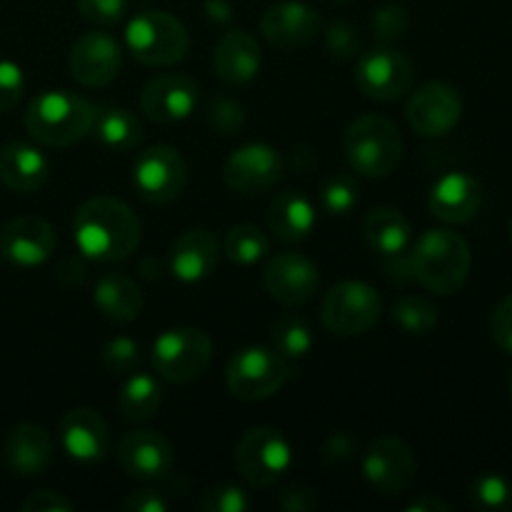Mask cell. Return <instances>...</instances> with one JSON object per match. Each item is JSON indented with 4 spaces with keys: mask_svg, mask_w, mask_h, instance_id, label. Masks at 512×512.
<instances>
[{
    "mask_svg": "<svg viewBox=\"0 0 512 512\" xmlns=\"http://www.w3.org/2000/svg\"><path fill=\"white\" fill-rule=\"evenodd\" d=\"M205 120L220 135H238L245 128V108L233 98H210L205 108Z\"/></svg>",
    "mask_w": 512,
    "mask_h": 512,
    "instance_id": "8d00e7d4",
    "label": "cell"
},
{
    "mask_svg": "<svg viewBox=\"0 0 512 512\" xmlns=\"http://www.w3.org/2000/svg\"><path fill=\"white\" fill-rule=\"evenodd\" d=\"M103 365L113 375H130L140 365V345L133 338H113L100 353Z\"/></svg>",
    "mask_w": 512,
    "mask_h": 512,
    "instance_id": "f35d334b",
    "label": "cell"
},
{
    "mask_svg": "<svg viewBox=\"0 0 512 512\" xmlns=\"http://www.w3.org/2000/svg\"><path fill=\"white\" fill-rule=\"evenodd\" d=\"M260 45L248 30H228L213 48V70L225 85H245L260 73Z\"/></svg>",
    "mask_w": 512,
    "mask_h": 512,
    "instance_id": "d4e9b609",
    "label": "cell"
},
{
    "mask_svg": "<svg viewBox=\"0 0 512 512\" xmlns=\"http://www.w3.org/2000/svg\"><path fill=\"white\" fill-rule=\"evenodd\" d=\"M248 508V495L238 485H213L198 498V510L203 512H245Z\"/></svg>",
    "mask_w": 512,
    "mask_h": 512,
    "instance_id": "ab89813d",
    "label": "cell"
},
{
    "mask_svg": "<svg viewBox=\"0 0 512 512\" xmlns=\"http://www.w3.org/2000/svg\"><path fill=\"white\" fill-rule=\"evenodd\" d=\"M93 303L113 323H133L143 313V293L133 278L120 273L100 275L93 290Z\"/></svg>",
    "mask_w": 512,
    "mask_h": 512,
    "instance_id": "f1b7e54d",
    "label": "cell"
},
{
    "mask_svg": "<svg viewBox=\"0 0 512 512\" xmlns=\"http://www.w3.org/2000/svg\"><path fill=\"white\" fill-rule=\"evenodd\" d=\"M125 45L138 63L168 68L190 50L188 28L165 10H143L125 28Z\"/></svg>",
    "mask_w": 512,
    "mask_h": 512,
    "instance_id": "5b68a950",
    "label": "cell"
},
{
    "mask_svg": "<svg viewBox=\"0 0 512 512\" xmlns=\"http://www.w3.org/2000/svg\"><path fill=\"white\" fill-rule=\"evenodd\" d=\"M118 463L130 478L163 480L173 470L175 453L158 430H133L118 445Z\"/></svg>",
    "mask_w": 512,
    "mask_h": 512,
    "instance_id": "d6986e66",
    "label": "cell"
},
{
    "mask_svg": "<svg viewBox=\"0 0 512 512\" xmlns=\"http://www.w3.org/2000/svg\"><path fill=\"white\" fill-rule=\"evenodd\" d=\"M90 133H95V140H98L103 148L115 150V153L138 148L145 140L143 123H140L138 115L130 113L128 108L95 110L93 130H90Z\"/></svg>",
    "mask_w": 512,
    "mask_h": 512,
    "instance_id": "f546056e",
    "label": "cell"
},
{
    "mask_svg": "<svg viewBox=\"0 0 512 512\" xmlns=\"http://www.w3.org/2000/svg\"><path fill=\"white\" fill-rule=\"evenodd\" d=\"M333 3H348V0H333Z\"/></svg>",
    "mask_w": 512,
    "mask_h": 512,
    "instance_id": "f907efd6",
    "label": "cell"
},
{
    "mask_svg": "<svg viewBox=\"0 0 512 512\" xmlns=\"http://www.w3.org/2000/svg\"><path fill=\"white\" fill-rule=\"evenodd\" d=\"M55 445L48 430L35 423H20L8 433L3 445L5 465L20 478H38L53 463Z\"/></svg>",
    "mask_w": 512,
    "mask_h": 512,
    "instance_id": "603a6c76",
    "label": "cell"
},
{
    "mask_svg": "<svg viewBox=\"0 0 512 512\" xmlns=\"http://www.w3.org/2000/svg\"><path fill=\"white\" fill-rule=\"evenodd\" d=\"M408 123L423 138H440L450 133L460 123L463 115V100L460 93L448 83H425L410 95L408 100Z\"/></svg>",
    "mask_w": 512,
    "mask_h": 512,
    "instance_id": "4fadbf2b",
    "label": "cell"
},
{
    "mask_svg": "<svg viewBox=\"0 0 512 512\" xmlns=\"http://www.w3.org/2000/svg\"><path fill=\"white\" fill-rule=\"evenodd\" d=\"M470 505L480 512L512 510V485L498 473H483L470 485Z\"/></svg>",
    "mask_w": 512,
    "mask_h": 512,
    "instance_id": "e575fe53",
    "label": "cell"
},
{
    "mask_svg": "<svg viewBox=\"0 0 512 512\" xmlns=\"http://www.w3.org/2000/svg\"><path fill=\"white\" fill-rule=\"evenodd\" d=\"M390 315H393V323H398L410 335L430 333L433 328H438L440 320L438 305L423 295H403L400 300H395Z\"/></svg>",
    "mask_w": 512,
    "mask_h": 512,
    "instance_id": "d6a6232c",
    "label": "cell"
},
{
    "mask_svg": "<svg viewBox=\"0 0 512 512\" xmlns=\"http://www.w3.org/2000/svg\"><path fill=\"white\" fill-rule=\"evenodd\" d=\"M320 208L328 215H348L358 205L360 185L355 175L335 173L320 185Z\"/></svg>",
    "mask_w": 512,
    "mask_h": 512,
    "instance_id": "d590c367",
    "label": "cell"
},
{
    "mask_svg": "<svg viewBox=\"0 0 512 512\" xmlns=\"http://www.w3.org/2000/svg\"><path fill=\"white\" fill-rule=\"evenodd\" d=\"M413 63L408 55L393 48H375L363 53L355 65V85L370 100L393 103L413 85Z\"/></svg>",
    "mask_w": 512,
    "mask_h": 512,
    "instance_id": "8fae6325",
    "label": "cell"
},
{
    "mask_svg": "<svg viewBox=\"0 0 512 512\" xmlns=\"http://www.w3.org/2000/svg\"><path fill=\"white\" fill-rule=\"evenodd\" d=\"M220 263V243L208 228H190L170 248V273L183 283L210 278Z\"/></svg>",
    "mask_w": 512,
    "mask_h": 512,
    "instance_id": "cb8c5ba5",
    "label": "cell"
},
{
    "mask_svg": "<svg viewBox=\"0 0 512 512\" xmlns=\"http://www.w3.org/2000/svg\"><path fill=\"white\" fill-rule=\"evenodd\" d=\"M75 5L85 20L98 25L118 23L128 10V0H75Z\"/></svg>",
    "mask_w": 512,
    "mask_h": 512,
    "instance_id": "7bdbcfd3",
    "label": "cell"
},
{
    "mask_svg": "<svg viewBox=\"0 0 512 512\" xmlns=\"http://www.w3.org/2000/svg\"><path fill=\"white\" fill-rule=\"evenodd\" d=\"M383 313V300L373 285L363 280H343L325 293L320 320L335 335H363L373 328Z\"/></svg>",
    "mask_w": 512,
    "mask_h": 512,
    "instance_id": "9c48e42d",
    "label": "cell"
},
{
    "mask_svg": "<svg viewBox=\"0 0 512 512\" xmlns=\"http://www.w3.org/2000/svg\"><path fill=\"white\" fill-rule=\"evenodd\" d=\"M223 178L225 185L240 195L268 193L283 178V158L273 145H243L225 160Z\"/></svg>",
    "mask_w": 512,
    "mask_h": 512,
    "instance_id": "2e32d148",
    "label": "cell"
},
{
    "mask_svg": "<svg viewBox=\"0 0 512 512\" xmlns=\"http://www.w3.org/2000/svg\"><path fill=\"white\" fill-rule=\"evenodd\" d=\"M418 470L413 450L395 435H380L370 443L363 458V475L375 493L385 498L403 495L410 488Z\"/></svg>",
    "mask_w": 512,
    "mask_h": 512,
    "instance_id": "7c38bea8",
    "label": "cell"
},
{
    "mask_svg": "<svg viewBox=\"0 0 512 512\" xmlns=\"http://www.w3.org/2000/svg\"><path fill=\"white\" fill-rule=\"evenodd\" d=\"M50 163L28 143H10L0 150V183L15 193H35L48 183Z\"/></svg>",
    "mask_w": 512,
    "mask_h": 512,
    "instance_id": "484cf974",
    "label": "cell"
},
{
    "mask_svg": "<svg viewBox=\"0 0 512 512\" xmlns=\"http://www.w3.org/2000/svg\"><path fill=\"white\" fill-rule=\"evenodd\" d=\"M265 40L280 50L305 48L320 30V15L300 0H283L270 5L260 18Z\"/></svg>",
    "mask_w": 512,
    "mask_h": 512,
    "instance_id": "ffe728a7",
    "label": "cell"
},
{
    "mask_svg": "<svg viewBox=\"0 0 512 512\" xmlns=\"http://www.w3.org/2000/svg\"><path fill=\"white\" fill-rule=\"evenodd\" d=\"M265 290L275 303L298 308L310 303L320 288L318 265L303 253H280L268 260L263 273Z\"/></svg>",
    "mask_w": 512,
    "mask_h": 512,
    "instance_id": "5bb4252c",
    "label": "cell"
},
{
    "mask_svg": "<svg viewBox=\"0 0 512 512\" xmlns=\"http://www.w3.org/2000/svg\"><path fill=\"white\" fill-rule=\"evenodd\" d=\"M325 43H328V50L340 60H350L360 53V35L358 30L353 28L345 20H338L328 28L325 33Z\"/></svg>",
    "mask_w": 512,
    "mask_h": 512,
    "instance_id": "b9f144b4",
    "label": "cell"
},
{
    "mask_svg": "<svg viewBox=\"0 0 512 512\" xmlns=\"http://www.w3.org/2000/svg\"><path fill=\"white\" fill-rule=\"evenodd\" d=\"M23 512H73L75 505L58 490H38L20 505Z\"/></svg>",
    "mask_w": 512,
    "mask_h": 512,
    "instance_id": "f6af8a7d",
    "label": "cell"
},
{
    "mask_svg": "<svg viewBox=\"0 0 512 512\" xmlns=\"http://www.w3.org/2000/svg\"><path fill=\"white\" fill-rule=\"evenodd\" d=\"M510 240H512V220H510Z\"/></svg>",
    "mask_w": 512,
    "mask_h": 512,
    "instance_id": "f5cc1de1",
    "label": "cell"
},
{
    "mask_svg": "<svg viewBox=\"0 0 512 512\" xmlns=\"http://www.w3.org/2000/svg\"><path fill=\"white\" fill-rule=\"evenodd\" d=\"M140 238L138 215L113 195H95L75 210V248L95 263H123L138 250Z\"/></svg>",
    "mask_w": 512,
    "mask_h": 512,
    "instance_id": "6da1fadb",
    "label": "cell"
},
{
    "mask_svg": "<svg viewBox=\"0 0 512 512\" xmlns=\"http://www.w3.org/2000/svg\"><path fill=\"white\" fill-rule=\"evenodd\" d=\"M68 65L75 83L85 85V88H103L118 78L120 65H123V50L110 33L90 30L73 43Z\"/></svg>",
    "mask_w": 512,
    "mask_h": 512,
    "instance_id": "9a60e30c",
    "label": "cell"
},
{
    "mask_svg": "<svg viewBox=\"0 0 512 512\" xmlns=\"http://www.w3.org/2000/svg\"><path fill=\"white\" fill-rule=\"evenodd\" d=\"M293 378V368L283 355L268 348H243L228 360L225 368V385L233 398L243 403H260L283 390V385Z\"/></svg>",
    "mask_w": 512,
    "mask_h": 512,
    "instance_id": "52a82bcc",
    "label": "cell"
},
{
    "mask_svg": "<svg viewBox=\"0 0 512 512\" xmlns=\"http://www.w3.org/2000/svg\"><path fill=\"white\" fill-rule=\"evenodd\" d=\"M93 120V105L68 90H45L35 95L25 110L28 133L50 148H70L88 138Z\"/></svg>",
    "mask_w": 512,
    "mask_h": 512,
    "instance_id": "3957f363",
    "label": "cell"
},
{
    "mask_svg": "<svg viewBox=\"0 0 512 512\" xmlns=\"http://www.w3.org/2000/svg\"><path fill=\"white\" fill-rule=\"evenodd\" d=\"M270 253V238L255 225H235L225 235V255L238 265H255Z\"/></svg>",
    "mask_w": 512,
    "mask_h": 512,
    "instance_id": "836d02e7",
    "label": "cell"
},
{
    "mask_svg": "<svg viewBox=\"0 0 512 512\" xmlns=\"http://www.w3.org/2000/svg\"><path fill=\"white\" fill-rule=\"evenodd\" d=\"M373 35L380 43H393L403 38L410 28V13L400 3H385L373 13Z\"/></svg>",
    "mask_w": 512,
    "mask_h": 512,
    "instance_id": "74e56055",
    "label": "cell"
},
{
    "mask_svg": "<svg viewBox=\"0 0 512 512\" xmlns=\"http://www.w3.org/2000/svg\"><path fill=\"white\" fill-rule=\"evenodd\" d=\"M293 448L278 428L258 425L243 433L235 445V468L253 488H270L288 473Z\"/></svg>",
    "mask_w": 512,
    "mask_h": 512,
    "instance_id": "ba28073f",
    "label": "cell"
},
{
    "mask_svg": "<svg viewBox=\"0 0 512 512\" xmlns=\"http://www.w3.org/2000/svg\"><path fill=\"white\" fill-rule=\"evenodd\" d=\"M510 400H512V378H510Z\"/></svg>",
    "mask_w": 512,
    "mask_h": 512,
    "instance_id": "816d5d0a",
    "label": "cell"
},
{
    "mask_svg": "<svg viewBox=\"0 0 512 512\" xmlns=\"http://www.w3.org/2000/svg\"><path fill=\"white\" fill-rule=\"evenodd\" d=\"M25 90L23 70L13 60H0V113H8L20 103Z\"/></svg>",
    "mask_w": 512,
    "mask_h": 512,
    "instance_id": "60d3db41",
    "label": "cell"
},
{
    "mask_svg": "<svg viewBox=\"0 0 512 512\" xmlns=\"http://www.w3.org/2000/svg\"><path fill=\"white\" fill-rule=\"evenodd\" d=\"M363 235L370 248L383 258H400L410 248L413 228L398 208L378 205L363 218Z\"/></svg>",
    "mask_w": 512,
    "mask_h": 512,
    "instance_id": "4316f807",
    "label": "cell"
},
{
    "mask_svg": "<svg viewBox=\"0 0 512 512\" xmlns=\"http://www.w3.org/2000/svg\"><path fill=\"white\" fill-rule=\"evenodd\" d=\"M345 158L365 178H388L403 158V135L385 115H360L343 138Z\"/></svg>",
    "mask_w": 512,
    "mask_h": 512,
    "instance_id": "277c9868",
    "label": "cell"
},
{
    "mask_svg": "<svg viewBox=\"0 0 512 512\" xmlns=\"http://www.w3.org/2000/svg\"><path fill=\"white\" fill-rule=\"evenodd\" d=\"M315 338L310 325L300 315L285 313L273 325V348L285 360H300L313 350Z\"/></svg>",
    "mask_w": 512,
    "mask_h": 512,
    "instance_id": "1f68e13d",
    "label": "cell"
},
{
    "mask_svg": "<svg viewBox=\"0 0 512 512\" xmlns=\"http://www.w3.org/2000/svg\"><path fill=\"white\" fill-rule=\"evenodd\" d=\"M268 228L283 243H300L315 228V208L300 190H283L270 203Z\"/></svg>",
    "mask_w": 512,
    "mask_h": 512,
    "instance_id": "83f0119b",
    "label": "cell"
},
{
    "mask_svg": "<svg viewBox=\"0 0 512 512\" xmlns=\"http://www.w3.org/2000/svg\"><path fill=\"white\" fill-rule=\"evenodd\" d=\"M58 238L48 220L20 215L0 228V255L18 268H35L53 258Z\"/></svg>",
    "mask_w": 512,
    "mask_h": 512,
    "instance_id": "e0dca14e",
    "label": "cell"
},
{
    "mask_svg": "<svg viewBox=\"0 0 512 512\" xmlns=\"http://www.w3.org/2000/svg\"><path fill=\"white\" fill-rule=\"evenodd\" d=\"M413 278L425 290L438 295H455L468 283L473 253L468 240L448 228L425 230L408 255Z\"/></svg>",
    "mask_w": 512,
    "mask_h": 512,
    "instance_id": "7a4b0ae2",
    "label": "cell"
},
{
    "mask_svg": "<svg viewBox=\"0 0 512 512\" xmlns=\"http://www.w3.org/2000/svg\"><path fill=\"white\" fill-rule=\"evenodd\" d=\"M150 360H153L155 373L168 383H193V380L203 378L205 370L210 368L213 340L203 328H193V325L170 328L158 335Z\"/></svg>",
    "mask_w": 512,
    "mask_h": 512,
    "instance_id": "8992f818",
    "label": "cell"
},
{
    "mask_svg": "<svg viewBox=\"0 0 512 512\" xmlns=\"http://www.w3.org/2000/svg\"><path fill=\"white\" fill-rule=\"evenodd\" d=\"M480 205H483V185L463 170L445 173L428 195L430 213L448 225H463L473 220Z\"/></svg>",
    "mask_w": 512,
    "mask_h": 512,
    "instance_id": "44dd1931",
    "label": "cell"
},
{
    "mask_svg": "<svg viewBox=\"0 0 512 512\" xmlns=\"http://www.w3.org/2000/svg\"><path fill=\"white\" fill-rule=\"evenodd\" d=\"M320 505L318 493L308 485H290L280 493V508L288 512H310Z\"/></svg>",
    "mask_w": 512,
    "mask_h": 512,
    "instance_id": "7dc6e473",
    "label": "cell"
},
{
    "mask_svg": "<svg viewBox=\"0 0 512 512\" xmlns=\"http://www.w3.org/2000/svg\"><path fill=\"white\" fill-rule=\"evenodd\" d=\"M160 400H163V393H160V385L155 383V378L145 373H130V378L120 388L118 408L130 423H145L158 413Z\"/></svg>",
    "mask_w": 512,
    "mask_h": 512,
    "instance_id": "4dcf8cb0",
    "label": "cell"
},
{
    "mask_svg": "<svg viewBox=\"0 0 512 512\" xmlns=\"http://www.w3.org/2000/svg\"><path fill=\"white\" fill-rule=\"evenodd\" d=\"M55 278L65 288H75V285H83L85 280V265L78 258H63L55 270Z\"/></svg>",
    "mask_w": 512,
    "mask_h": 512,
    "instance_id": "c3c4849f",
    "label": "cell"
},
{
    "mask_svg": "<svg viewBox=\"0 0 512 512\" xmlns=\"http://www.w3.org/2000/svg\"><path fill=\"white\" fill-rule=\"evenodd\" d=\"M120 508L125 512H165L170 508V503L160 490L143 488V490H133V493H128V498L120 503Z\"/></svg>",
    "mask_w": 512,
    "mask_h": 512,
    "instance_id": "bcb514c9",
    "label": "cell"
},
{
    "mask_svg": "<svg viewBox=\"0 0 512 512\" xmlns=\"http://www.w3.org/2000/svg\"><path fill=\"white\" fill-rule=\"evenodd\" d=\"M490 333H493L498 348L512 355V293L495 305L493 315H490Z\"/></svg>",
    "mask_w": 512,
    "mask_h": 512,
    "instance_id": "ee69618b",
    "label": "cell"
},
{
    "mask_svg": "<svg viewBox=\"0 0 512 512\" xmlns=\"http://www.w3.org/2000/svg\"><path fill=\"white\" fill-rule=\"evenodd\" d=\"M408 512H450V503H445L438 495L423 493L420 498H415L413 503H408Z\"/></svg>",
    "mask_w": 512,
    "mask_h": 512,
    "instance_id": "681fc988",
    "label": "cell"
},
{
    "mask_svg": "<svg viewBox=\"0 0 512 512\" xmlns=\"http://www.w3.org/2000/svg\"><path fill=\"white\" fill-rule=\"evenodd\" d=\"M198 83L185 73H163L150 80L140 93V108L155 123H180L198 105Z\"/></svg>",
    "mask_w": 512,
    "mask_h": 512,
    "instance_id": "ac0fdd59",
    "label": "cell"
},
{
    "mask_svg": "<svg viewBox=\"0 0 512 512\" xmlns=\"http://www.w3.org/2000/svg\"><path fill=\"white\" fill-rule=\"evenodd\" d=\"M60 445L78 463H100L110 448V430L103 415L93 408L68 410L58 428Z\"/></svg>",
    "mask_w": 512,
    "mask_h": 512,
    "instance_id": "7402d4cb",
    "label": "cell"
},
{
    "mask_svg": "<svg viewBox=\"0 0 512 512\" xmlns=\"http://www.w3.org/2000/svg\"><path fill=\"white\" fill-rule=\"evenodd\" d=\"M133 185L145 203H175L188 185V163L170 145H150L135 158Z\"/></svg>",
    "mask_w": 512,
    "mask_h": 512,
    "instance_id": "30bf717a",
    "label": "cell"
}]
</instances>
